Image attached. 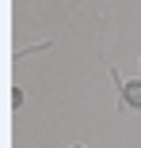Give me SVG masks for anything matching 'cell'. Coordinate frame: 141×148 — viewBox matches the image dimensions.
Here are the masks:
<instances>
[{
  "label": "cell",
  "mask_w": 141,
  "mask_h": 148,
  "mask_svg": "<svg viewBox=\"0 0 141 148\" xmlns=\"http://www.w3.org/2000/svg\"><path fill=\"white\" fill-rule=\"evenodd\" d=\"M122 99H126L130 106H141V80H133V84H122Z\"/></svg>",
  "instance_id": "obj_1"
}]
</instances>
